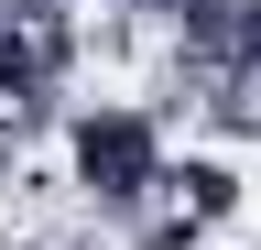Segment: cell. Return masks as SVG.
Masks as SVG:
<instances>
[{
    "label": "cell",
    "mask_w": 261,
    "mask_h": 250,
    "mask_svg": "<svg viewBox=\"0 0 261 250\" xmlns=\"http://www.w3.org/2000/svg\"><path fill=\"white\" fill-rule=\"evenodd\" d=\"M240 196H250V174L228 163V152H174V174H163V207L196 217V229H228Z\"/></svg>",
    "instance_id": "obj_2"
},
{
    "label": "cell",
    "mask_w": 261,
    "mask_h": 250,
    "mask_svg": "<svg viewBox=\"0 0 261 250\" xmlns=\"http://www.w3.org/2000/svg\"><path fill=\"white\" fill-rule=\"evenodd\" d=\"M130 250H207V229L163 207V217H142V229H130Z\"/></svg>",
    "instance_id": "obj_3"
},
{
    "label": "cell",
    "mask_w": 261,
    "mask_h": 250,
    "mask_svg": "<svg viewBox=\"0 0 261 250\" xmlns=\"http://www.w3.org/2000/svg\"><path fill=\"white\" fill-rule=\"evenodd\" d=\"M11 174H22V131L0 120V196H11Z\"/></svg>",
    "instance_id": "obj_4"
},
{
    "label": "cell",
    "mask_w": 261,
    "mask_h": 250,
    "mask_svg": "<svg viewBox=\"0 0 261 250\" xmlns=\"http://www.w3.org/2000/svg\"><path fill=\"white\" fill-rule=\"evenodd\" d=\"M65 174H76V207H87V229H142V217H163V174H174V142H163V120L152 109H130V98H98L65 120Z\"/></svg>",
    "instance_id": "obj_1"
}]
</instances>
